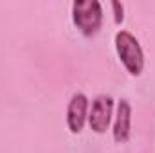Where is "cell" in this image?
<instances>
[{
    "instance_id": "1",
    "label": "cell",
    "mask_w": 155,
    "mask_h": 153,
    "mask_svg": "<svg viewBox=\"0 0 155 153\" xmlns=\"http://www.w3.org/2000/svg\"><path fill=\"white\" fill-rule=\"evenodd\" d=\"M114 43H116L117 58L126 69V72L135 77L141 76L144 70V52L139 40L128 31H119L116 33Z\"/></svg>"
},
{
    "instance_id": "2",
    "label": "cell",
    "mask_w": 155,
    "mask_h": 153,
    "mask_svg": "<svg viewBox=\"0 0 155 153\" xmlns=\"http://www.w3.org/2000/svg\"><path fill=\"white\" fill-rule=\"evenodd\" d=\"M72 24L78 31L92 38L99 33L103 24V5L97 0H76L72 2Z\"/></svg>"
},
{
    "instance_id": "3",
    "label": "cell",
    "mask_w": 155,
    "mask_h": 153,
    "mask_svg": "<svg viewBox=\"0 0 155 153\" xmlns=\"http://www.w3.org/2000/svg\"><path fill=\"white\" fill-rule=\"evenodd\" d=\"M112 115H114V99L108 94H101L97 96L90 108H88V126L94 133H105L112 122Z\"/></svg>"
},
{
    "instance_id": "4",
    "label": "cell",
    "mask_w": 155,
    "mask_h": 153,
    "mask_svg": "<svg viewBox=\"0 0 155 153\" xmlns=\"http://www.w3.org/2000/svg\"><path fill=\"white\" fill-rule=\"evenodd\" d=\"M88 97L83 94V92H76L72 94L69 105H67V115H65V121H67V128L71 133H81L87 121H88Z\"/></svg>"
},
{
    "instance_id": "5",
    "label": "cell",
    "mask_w": 155,
    "mask_h": 153,
    "mask_svg": "<svg viewBox=\"0 0 155 153\" xmlns=\"http://www.w3.org/2000/svg\"><path fill=\"white\" fill-rule=\"evenodd\" d=\"M132 135V105L128 99H119L117 101V110L114 117V126H112V137L117 144L128 142Z\"/></svg>"
},
{
    "instance_id": "6",
    "label": "cell",
    "mask_w": 155,
    "mask_h": 153,
    "mask_svg": "<svg viewBox=\"0 0 155 153\" xmlns=\"http://www.w3.org/2000/svg\"><path fill=\"white\" fill-rule=\"evenodd\" d=\"M110 5L114 9V22H116L117 25H121L124 22V5L121 2H112Z\"/></svg>"
}]
</instances>
